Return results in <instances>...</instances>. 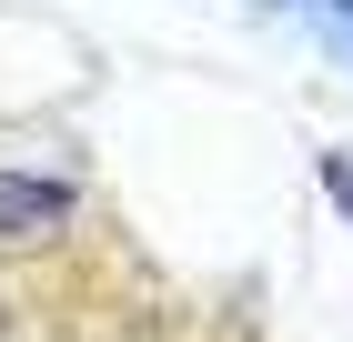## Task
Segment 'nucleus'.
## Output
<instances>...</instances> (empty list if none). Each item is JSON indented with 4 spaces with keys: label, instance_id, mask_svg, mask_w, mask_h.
Instances as JSON below:
<instances>
[{
    "label": "nucleus",
    "instance_id": "f257e3e1",
    "mask_svg": "<svg viewBox=\"0 0 353 342\" xmlns=\"http://www.w3.org/2000/svg\"><path fill=\"white\" fill-rule=\"evenodd\" d=\"M323 202H333V222L353 232V151H323Z\"/></svg>",
    "mask_w": 353,
    "mask_h": 342
},
{
    "label": "nucleus",
    "instance_id": "f03ea898",
    "mask_svg": "<svg viewBox=\"0 0 353 342\" xmlns=\"http://www.w3.org/2000/svg\"><path fill=\"white\" fill-rule=\"evenodd\" d=\"M313 21H323L333 41H343V51H353V0H313Z\"/></svg>",
    "mask_w": 353,
    "mask_h": 342
}]
</instances>
